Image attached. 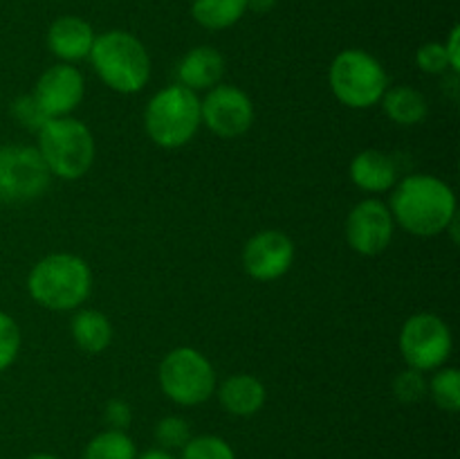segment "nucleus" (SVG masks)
I'll list each match as a JSON object with an SVG mask.
<instances>
[{"instance_id":"423d86ee","label":"nucleus","mask_w":460,"mask_h":459,"mask_svg":"<svg viewBox=\"0 0 460 459\" xmlns=\"http://www.w3.org/2000/svg\"><path fill=\"white\" fill-rule=\"evenodd\" d=\"M328 84L332 94L344 106L364 111L380 104L382 94L389 88V76L385 68L364 50H344L335 57L328 70Z\"/></svg>"},{"instance_id":"7c9ffc66","label":"nucleus","mask_w":460,"mask_h":459,"mask_svg":"<svg viewBox=\"0 0 460 459\" xmlns=\"http://www.w3.org/2000/svg\"><path fill=\"white\" fill-rule=\"evenodd\" d=\"M277 7V0H247V9L254 14H270Z\"/></svg>"},{"instance_id":"9b49d317","label":"nucleus","mask_w":460,"mask_h":459,"mask_svg":"<svg viewBox=\"0 0 460 459\" xmlns=\"http://www.w3.org/2000/svg\"><path fill=\"white\" fill-rule=\"evenodd\" d=\"M395 220L389 205L377 198H367L350 210L346 219V241L358 255L377 256L391 246Z\"/></svg>"},{"instance_id":"6e6552de","label":"nucleus","mask_w":460,"mask_h":459,"mask_svg":"<svg viewBox=\"0 0 460 459\" xmlns=\"http://www.w3.org/2000/svg\"><path fill=\"white\" fill-rule=\"evenodd\" d=\"M452 331L436 313H416L402 324L400 354L411 369L422 374L440 369L452 356Z\"/></svg>"},{"instance_id":"20e7f679","label":"nucleus","mask_w":460,"mask_h":459,"mask_svg":"<svg viewBox=\"0 0 460 459\" xmlns=\"http://www.w3.org/2000/svg\"><path fill=\"white\" fill-rule=\"evenodd\" d=\"M202 124L200 99L184 86H166L144 111L146 135L162 148H180L193 140Z\"/></svg>"},{"instance_id":"f3484780","label":"nucleus","mask_w":460,"mask_h":459,"mask_svg":"<svg viewBox=\"0 0 460 459\" xmlns=\"http://www.w3.org/2000/svg\"><path fill=\"white\" fill-rule=\"evenodd\" d=\"M265 385L252 374H234L218 387L220 405L234 417H254L265 405Z\"/></svg>"},{"instance_id":"f8f14e48","label":"nucleus","mask_w":460,"mask_h":459,"mask_svg":"<svg viewBox=\"0 0 460 459\" xmlns=\"http://www.w3.org/2000/svg\"><path fill=\"white\" fill-rule=\"evenodd\" d=\"M295 243L281 230H263L247 241L243 266L256 282H274L292 268Z\"/></svg>"},{"instance_id":"bb28decb","label":"nucleus","mask_w":460,"mask_h":459,"mask_svg":"<svg viewBox=\"0 0 460 459\" xmlns=\"http://www.w3.org/2000/svg\"><path fill=\"white\" fill-rule=\"evenodd\" d=\"M12 111H13V117H16L18 124H21L22 129L36 130V133L43 129L45 122H49V117L45 115L43 108L39 106L34 94H21V97L13 102Z\"/></svg>"},{"instance_id":"393cba45","label":"nucleus","mask_w":460,"mask_h":459,"mask_svg":"<svg viewBox=\"0 0 460 459\" xmlns=\"http://www.w3.org/2000/svg\"><path fill=\"white\" fill-rule=\"evenodd\" d=\"M394 394L400 403H418V400H422L429 394L425 374L411 367L400 372L394 381Z\"/></svg>"},{"instance_id":"ddd939ff","label":"nucleus","mask_w":460,"mask_h":459,"mask_svg":"<svg viewBox=\"0 0 460 459\" xmlns=\"http://www.w3.org/2000/svg\"><path fill=\"white\" fill-rule=\"evenodd\" d=\"M84 75L70 63H57L39 76L31 94L45 115L52 120V117L70 115L84 99Z\"/></svg>"},{"instance_id":"4468645a","label":"nucleus","mask_w":460,"mask_h":459,"mask_svg":"<svg viewBox=\"0 0 460 459\" xmlns=\"http://www.w3.org/2000/svg\"><path fill=\"white\" fill-rule=\"evenodd\" d=\"M94 43V32L90 22L79 16H61L49 25L48 45L54 57L63 63H75L90 57Z\"/></svg>"},{"instance_id":"b1692460","label":"nucleus","mask_w":460,"mask_h":459,"mask_svg":"<svg viewBox=\"0 0 460 459\" xmlns=\"http://www.w3.org/2000/svg\"><path fill=\"white\" fill-rule=\"evenodd\" d=\"M191 439V426L184 417H164L157 421L155 426V441L162 450H182L187 446V441Z\"/></svg>"},{"instance_id":"f03ea898","label":"nucleus","mask_w":460,"mask_h":459,"mask_svg":"<svg viewBox=\"0 0 460 459\" xmlns=\"http://www.w3.org/2000/svg\"><path fill=\"white\" fill-rule=\"evenodd\" d=\"M31 300L49 310L79 309L93 291V273L81 256L57 252L31 268L27 277Z\"/></svg>"},{"instance_id":"c85d7f7f","label":"nucleus","mask_w":460,"mask_h":459,"mask_svg":"<svg viewBox=\"0 0 460 459\" xmlns=\"http://www.w3.org/2000/svg\"><path fill=\"white\" fill-rule=\"evenodd\" d=\"M103 418L108 423V430L126 432V428L133 421V410L124 399H111L103 408Z\"/></svg>"},{"instance_id":"dca6fc26","label":"nucleus","mask_w":460,"mask_h":459,"mask_svg":"<svg viewBox=\"0 0 460 459\" xmlns=\"http://www.w3.org/2000/svg\"><path fill=\"white\" fill-rule=\"evenodd\" d=\"M350 180L364 192H389L398 180V166L389 153L367 148V151L358 153L350 162Z\"/></svg>"},{"instance_id":"6ab92c4d","label":"nucleus","mask_w":460,"mask_h":459,"mask_svg":"<svg viewBox=\"0 0 460 459\" xmlns=\"http://www.w3.org/2000/svg\"><path fill=\"white\" fill-rule=\"evenodd\" d=\"M386 117L400 126H416L425 120L427 115V99L420 90L413 86H395L386 88L380 99Z\"/></svg>"},{"instance_id":"9d476101","label":"nucleus","mask_w":460,"mask_h":459,"mask_svg":"<svg viewBox=\"0 0 460 459\" xmlns=\"http://www.w3.org/2000/svg\"><path fill=\"white\" fill-rule=\"evenodd\" d=\"M202 124L223 140L245 135L254 124V104L241 88L218 84L200 102Z\"/></svg>"},{"instance_id":"4be33fe9","label":"nucleus","mask_w":460,"mask_h":459,"mask_svg":"<svg viewBox=\"0 0 460 459\" xmlns=\"http://www.w3.org/2000/svg\"><path fill=\"white\" fill-rule=\"evenodd\" d=\"M431 399L445 412L456 414L460 410V374L456 367H440L431 382H427Z\"/></svg>"},{"instance_id":"f257e3e1","label":"nucleus","mask_w":460,"mask_h":459,"mask_svg":"<svg viewBox=\"0 0 460 459\" xmlns=\"http://www.w3.org/2000/svg\"><path fill=\"white\" fill-rule=\"evenodd\" d=\"M389 210L395 223L413 237H436L458 214L452 187L429 174L407 176L391 194Z\"/></svg>"},{"instance_id":"2eb2a0df","label":"nucleus","mask_w":460,"mask_h":459,"mask_svg":"<svg viewBox=\"0 0 460 459\" xmlns=\"http://www.w3.org/2000/svg\"><path fill=\"white\" fill-rule=\"evenodd\" d=\"M225 75V58L211 45H198L189 50L178 63L180 86L189 90H211L220 84Z\"/></svg>"},{"instance_id":"7ed1b4c3","label":"nucleus","mask_w":460,"mask_h":459,"mask_svg":"<svg viewBox=\"0 0 460 459\" xmlns=\"http://www.w3.org/2000/svg\"><path fill=\"white\" fill-rule=\"evenodd\" d=\"M90 61L99 79L115 93H139L151 79V57L130 32L111 30L94 36Z\"/></svg>"},{"instance_id":"c756f323","label":"nucleus","mask_w":460,"mask_h":459,"mask_svg":"<svg viewBox=\"0 0 460 459\" xmlns=\"http://www.w3.org/2000/svg\"><path fill=\"white\" fill-rule=\"evenodd\" d=\"M445 45V54H447V63L449 70L452 72H460V27L454 25L452 32H449V39Z\"/></svg>"},{"instance_id":"aec40b11","label":"nucleus","mask_w":460,"mask_h":459,"mask_svg":"<svg viewBox=\"0 0 460 459\" xmlns=\"http://www.w3.org/2000/svg\"><path fill=\"white\" fill-rule=\"evenodd\" d=\"M247 12V0H193L191 14L205 30H227Z\"/></svg>"},{"instance_id":"cd10ccee","label":"nucleus","mask_w":460,"mask_h":459,"mask_svg":"<svg viewBox=\"0 0 460 459\" xmlns=\"http://www.w3.org/2000/svg\"><path fill=\"white\" fill-rule=\"evenodd\" d=\"M416 63L427 75H445L449 70L447 54H445L443 43H425L418 48Z\"/></svg>"},{"instance_id":"a211bd4d","label":"nucleus","mask_w":460,"mask_h":459,"mask_svg":"<svg viewBox=\"0 0 460 459\" xmlns=\"http://www.w3.org/2000/svg\"><path fill=\"white\" fill-rule=\"evenodd\" d=\"M72 338L85 354H102L112 342V324L102 310L84 309L72 318Z\"/></svg>"},{"instance_id":"a878e982","label":"nucleus","mask_w":460,"mask_h":459,"mask_svg":"<svg viewBox=\"0 0 460 459\" xmlns=\"http://www.w3.org/2000/svg\"><path fill=\"white\" fill-rule=\"evenodd\" d=\"M21 351V328L16 320L0 310V372L12 367Z\"/></svg>"},{"instance_id":"0eeeda50","label":"nucleus","mask_w":460,"mask_h":459,"mask_svg":"<svg viewBox=\"0 0 460 459\" xmlns=\"http://www.w3.org/2000/svg\"><path fill=\"white\" fill-rule=\"evenodd\" d=\"M157 378L166 399L187 408L205 403L216 392L214 364L191 346H178L169 351L160 363Z\"/></svg>"},{"instance_id":"2f4dec72","label":"nucleus","mask_w":460,"mask_h":459,"mask_svg":"<svg viewBox=\"0 0 460 459\" xmlns=\"http://www.w3.org/2000/svg\"><path fill=\"white\" fill-rule=\"evenodd\" d=\"M135 459H175V457H173V453H169V450L151 448V450H146V453L137 454Z\"/></svg>"},{"instance_id":"473e14b6","label":"nucleus","mask_w":460,"mask_h":459,"mask_svg":"<svg viewBox=\"0 0 460 459\" xmlns=\"http://www.w3.org/2000/svg\"><path fill=\"white\" fill-rule=\"evenodd\" d=\"M27 459H58L57 454H49V453H36V454H31V457H27Z\"/></svg>"},{"instance_id":"1a4fd4ad","label":"nucleus","mask_w":460,"mask_h":459,"mask_svg":"<svg viewBox=\"0 0 460 459\" xmlns=\"http://www.w3.org/2000/svg\"><path fill=\"white\" fill-rule=\"evenodd\" d=\"M48 165L39 148L12 144L0 148V201L25 202L43 196L49 187Z\"/></svg>"},{"instance_id":"412c9836","label":"nucleus","mask_w":460,"mask_h":459,"mask_svg":"<svg viewBox=\"0 0 460 459\" xmlns=\"http://www.w3.org/2000/svg\"><path fill=\"white\" fill-rule=\"evenodd\" d=\"M137 450H135L133 439L126 432L119 430H106L99 432L97 436L88 441L81 459H135Z\"/></svg>"},{"instance_id":"5701e85b","label":"nucleus","mask_w":460,"mask_h":459,"mask_svg":"<svg viewBox=\"0 0 460 459\" xmlns=\"http://www.w3.org/2000/svg\"><path fill=\"white\" fill-rule=\"evenodd\" d=\"M180 459H236V453L223 436L200 435L187 441Z\"/></svg>"},{"instance_id":"39448f33","label":"nucleus","mask_w":460,"mask_h":459,"mask_svg":"<svg viewBox=\"0 0 460 459\" xmlns=\"http://www.w3.org/2000/svg\"><path fill=\"white\" fill-rule=\"evenodd\" d=\"M39 153L49 174L63 180H79L94 162V138L75 117H52L39 130Z\"/></svg>"}]
</instances>
